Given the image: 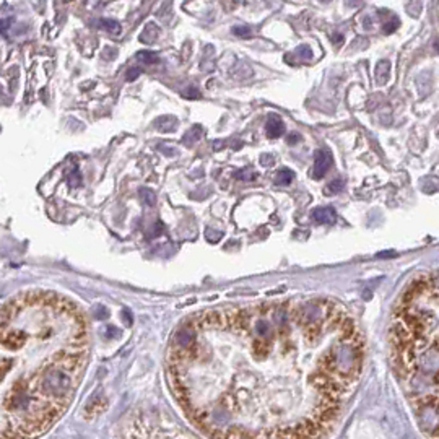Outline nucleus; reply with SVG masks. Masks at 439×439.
I'll list each match as a JSON object with an SVG mask.
<instances>
[{
	"label": "nucleus",
	"mask_w": 439,
	"mask_h": 439,
	"mask_svg": "<svg viewBox=\"0 0 439 439\" xmlns=\"http://www.w3.org/2000/svg\"><path fill=\"white\" fill-rule=\"evenodd\" d=\"M363 337L338 304L312 300L205 311L168 351L171 390L210 439H321L361 374Z\"/></svg>",
	"instance_id": "obj_1"
},
{
	"label": "nucleus",
	"mask_w": 439,
	"mask_h": 439,
	"mask_svg": "<svg viewBox=\"0 0 439 439\" xmlns=\"http://www.w3.org/2000/svg\"><path fill=\"white\" fill-rule=\"evenodd\" d=\"M88 363V327L55 293H25L2 308V439H33L65 410Z\"/></svg>",
	"instance_id": "obj_2"
},
{
	"label": "nucleus",
	"mask_w": 439,
	"mask_h": 439,
	"mask_svg": "<svg viewBox=\"0 0 439 439\" xmlns=\"http://www.w3.org/2000/svg\"><path fill=\"white\" fill-rule=\"evenodd\" d=\"M390 358L415 420L439 439V275L415 280L390 327Z\"/></svg>",
	"instance_id": "obj_3"
},
{
	"label": "nucleus",
	"mask_w": 439,
	"mask_h": 439,
	"mask_svg": "<svg viewBox=\"0 0 439 439\" xmlns=\"http://www.w3.org/2000/svg\"><path fill=\"white\" fill-rule=\"evenodd\" d=\"M117 439H204L176 425L158 410H138L119 429Z\"/></svg>",
	"instance_id": "obj_4"
},
{
	"label": "nucleus",
	"mask_w": 439,
	"mask_h": 439,
	"mask_svg": "<svg viewBox=\"0 0 439 439\" xmlns=\"http://www.w3.org/2000/svg\"><path fill=\"white\" fill-rule=\"evenodd\" d=\"M333 165V156L329 150H317L316 156H314V169L312 174L316 179H321L327 174V171Z\"/></svg>",
	"instance_id": "obj_5"
},
{
	"label": "nucleus",
	"mask_w": 439,
	"mask_h": 439,
	"mask_svg": "<svg viewBox=\"0 0 439 439\" xmlns=\"http://www.w3.org/2000/svg\"><path fill=\"white\" fill-rule=\"evenodd\" d=\"M337 213L332 207H319L312 210V220L319 225H332L335 223Z\"/></svg>",
	"instance_id": "obj_6"
},
{
	"label": "nucleus",
	"mask_w": 439,
	"mask_h": 439,
	"mask_svg": "<svg viewBox=\"0 0 439 439\" xmlns=\"http://www.w3.org/2000/svg\"><path fill=\"white\" fill-rule=\"evenodd\" d=\"M265 129H267V135H269L270 138H278V137H282V133L285 132V124H283V121L278 116L272 114V116L267 119Z\"/></svg>",
	"instance_id": "obj_7"
},
{
	"label": "nucleus",
	"mask_w": 439,
	"mask_h": 439,
	"mask_svg": "<svg viewBox=\"0 0 439 439\" xmlns=\"http://www.w3.org/2000/svg\"><path fill=\"white\" fill-rule=\"evenodd\" d=\"M294 179V173L288 168H283L282 171H278L275 176V184L276 186H288L291 184V181Z\"/></svg>",
	"instance_id": "obj_8"
},
{
	"label": "nucleus",
	"mask_w": 439,
	"mask_h": 439,
	"mask_svg": "<svg viewBox=\"0 0 439 439\" xmlns=\"http://www.w3.org/2000/svg\"><path fill=\"white\" fill-rule=\"evenodd\" d=\"M99 26L103 28V30H106L112 34H121V25L114 20H109V18H103V20H99Z\"/></svg>",
	"instance_id": "obj_9"
},
{
	"label": "nucleus",
	"mask_w": 439,
	"mask_h": 439,
	"mask_svg": "<svg viewBox=\"0 0 439 439\" xmlns=\"http://www.w3.org/2000/svg\"><path fill=\"white\" fill-rule=\"evenodd\" d=\"M383 69L389 70V62L387 61H381L376 67V82L379 85H384L387 82V73L389 72H383Z\"/></svg>",
	"instance_id": "obj_10"
},
{
	"label": "nucleus",
	"mask_w": 439,
	"mask_h": 439,
	"mask_svg": "<svg viewBox=\"0 0 439 439\" xmlns=\"http://www.w3.org/2000/svg\"><path fill=\"white\" fill-rule=\"evenodd\" d=\"M140 198H142L143 204H147L150 207H153L156 204V195L151 192L150 189H145V187L140 189Z\"/></svg>",
	"instance_id": "obj_11"
},
{
	"label": "nucleus",
	"mask_w": 439,
	"mask_h": 439,
	"mask_svg": "<svg viewBox=\"0 0 439 439\" xmlns=\"http://www.w3.org/2000/svg\"><path fill=\"white\" fill-rule=\"evenodd\" d=\"M137 59L142 61V62H145V64H156L158 62V55L153 54V52H150V51H140L137 54Z\"/></svg>",
	"instance_id": "obj_12"
},
{
	"label": "nucleus",
	"mask_w": 439,
	"mask_h": 439,
	"mask_svg": "<svg viewBox=\"0 0 439 439\" xmlns=\"http://www.w3.org/2000/svg\"><path fill=\"white\" fill-rule=\"evenodd\" d=\"M343 187H345V183H343L342 179H337L333 181V183H330L327 187H326V195H332V194H338L340 190H343Z\"/></svg>",
	"instance_id": "obj_13"
},
{
	"label": "nucleus",
	"mask_w": 439,
	"mask_h": 439,
	"mask_svg": "<svg viewBox=\"0 0 439 439\" xmlns=\"http://www.w3.org/2000/svg\"><path fill=\"white\" fill-rule=\"evenodd\" d=\"M234 176L237 179H243V181H252V179H255L257 174L252 171V168H246L243 171H237V173H234Z\"/></svg>",
	"instance_id": "obj_14"
},
{
	"label": "nucleus",
	"mask_w": 439,
	"mask_h": 439,
	"mask_svg": "<svg viewBox=\"0 0 439 439\" xmlns=\"http://www.w3.org/2000/svg\"><path fill=\"white\" fill-rule=\"evenodd\" d=\"M233 34H236V36H241V37H251V34H252V30L249 26H234L233 28Z\"/></svg>",
	"instance_id": "obj_15"
},
{
	"label": "nucleus",
	"mask_w": 439,
	"mask_h": 439,
	"mask_svg": "<svg viewBox=\"0 0 439 439\" xmlns=\"http://www.w3.org/2000/svg\"><path fill=\"white\" fill-rule=\"evenodd\" d=\"M298 54L301 55V59L303 61H309V59H312V52H311V49L308 46H300L298 47Z\"/></svg>",
	"instance_id": "obj_16"
},
{
	"label": "nucleus",
	"mask_w": 439,
	"mask_h": 439,
	"mask_svg": "<svg viewBox=\"0 0 439 439\" xmlns=\"http://www.w3.org/2000/svg\"><path fill=\"white\" fill-rule=\"evenodd\" d=\"M94 316H96V319H99V321H104V319L109 317V311L104 306H96V309H94Z\"/></svg>",
	"instance_id": "obj_17"
},
{
	"label": "nucleus",
	"mask_w": 439,
	"mask_h": 439,
	"mask_svg": "<svg viewBox=\"0 0 439 439\" xmlns=\"http://www.w3.org/2000/svg\"><path fill=\"white\" fill-rule=\"evenodd\" d=\"M140 73H142V69H137V67H133V69H130V70H129V73H127V77H126V78H127L129 82H132V80H135Z\"/></svg>",
	"instance_id": "obj_18"
},
{
	"label": "nucleus",
	"mask_w": 439,
	"mask_h": 439,
	"mask_svg": "<svg viewBox=\"0 0 439 439\" xmlns=\"http://www.w3.org/2000/svg\"><path fill=\"white\" fill-rule=\"evenodd\" d=\"M222 236H223V233H216V234H213V231H212V230H208V231H207V240H208L210 243H216L218 240H222Z\"/></svg>",
	"instance_id": "obj_19"
},
{
	"label": "nucleus",
	"mask_w": 439,
	"mask_h": 439,
	"mask_svg": "<svg viewBox=\"0 0 439 439\" xmlns=\"http://www.w3.org/2000/svg\"><path fill=\"white\" fill-rule=\"evenodd\" d=\"M397 26H398V22H397V20H392L389 25H386V26H384V31H386V33H392Z\"/></svg>",
	"instance_id": "obj_20"
},
{
	"label": "nucleus",
	"mask_w": 439,
	"mask_h": 439,
	"mask_svg": "<svg viewBox=\"0 0 439 439\" xmlns=\"http://www.w3.org/2000/svg\"><path fill=\"white\" fill-rule=\"evenodd\" d=\"M286 142H288V145H293V143H298V142H300V135H298V133H290V135H288V140H286Z\"/></svg>",
	"instance_id": "obj_21"
},
{
	"label": "nucleus",
	"mask_w": 439,
	"mask_h": 439,
	"mask_svg": "<svg viewBox=\"0 0 439 439\" xmlns=\"http://www.w3.org/2000/svg\"><path fill=\"white\" fill-rule=\"evenodd\" d=\"M184 96H189V98H198V91L192 90V91H189V93H184Z\"/></svg>",
	"instance_id": "obj_22"
}]
</instances>
